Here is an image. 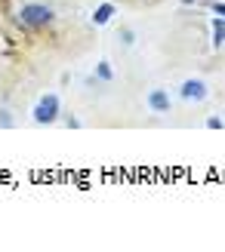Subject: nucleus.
<instances>
[{
  "instance_id": "obj_1",
  "label": "nucleus",
  "mask_w": 225,
  "mask_h": 252,
  "mask_svg": "<svg viewBox=\"0 0 225 252\" xmlns=\"http://www.w3.org/2000/svg\"><path fill=\"white\" fill-rule=\"evenodd\" d=\"M53 22H56V12L46 3H25L16 12V25L25 31H40V28H49Z\"/></svg>"
},
{
  "instance_id": "obj_2",
  "label": "nucleus",
  "mask_w": 225,
  "mask_h": 252,
  "mask_svg": "<svg viewBox=\"0 0 225 252\" xmlns=\"http://www.w3.org/2000/svg\"><path fill=\"white\" fill-rule=\"evenodd\" d=\"M34 123H40V126H49V123H56L59 120V95L56 93H43L40 95V102L34 105Z\"/></svg>"
},
{
  "instance_id": "obj_3",
  "label": "nucleus",
  "mask_w": 225,
  "mask_h": 252,
  "mask_svg": "<svg viewBox=\"0 0 225 252\" xmlns=\"http://www.w3.org/2000/svg\"><path fill=\"white\" fill-rule=\"evenodd\" d=\"M179 95L188 98V102H204V98H207V86L201 80H185L179 86Z\"/></svg>"
},
{
  "instance_id": "obj_4",
  "label": "nucleus",
  "mask_w": 225,
  "mask_h": 252,
  "mask_svg": "<svg viewBox=\"0 0 225 252\" xmlns=\"http://www.w3.org/2000/svg\"><path fill=\"white\" fill-rule=\"evenodd\" d=\"M148 108L157 111V114H167V111H170V95L164 90H154L151 95H148Z\"/></svg>"
},
{
  "instance_id": "obj_5",
  "label": "nucleus",
  "mask_w": 225,
  "mask_h": 252,
  "mask_svg": "<svg viewBox=\"0 0 225 252\" xmlns=\"http://www.w3.org/2000/svg\"><path fill=\"white\" fill-rule=\"evenodd\" d=\"M213 46H216V49L225 46V19H222V16L213 19Z\"/></svg>"
},
{
  "instance_id": "obj_6",
  "label": "nucleus",
  "mask_w": 225,
  "mask_h": 252,
  "mask_svg": "<svg viewBox=\"0 0 225 252\" xmlns=\"http://www.w3.org/2000/svg\"><path fill=\"white\" fill-rule=\"evenodd\" d=\"M111 16H114V6H111V3L96 6V12H93V25H105V22H111Z\"/></svg>"
},
{
  "instance_id": "obj_7",
  "label": "nucleus",
  "mask_w": 225,
  "mask_h": 252,
  "mask_svg": "<svg viewBox=\"0 0 225 252\" xmlns=\"http://www.w3.org/2000/svg\"><path fill=\"white\" fill-rule=\"evenodd\" d=\"M96 77H99V80H105V83L114 80V71H111L108 62H99V65H96Z\"/></svg>"
},
{
  "instance_id": "obj_8",
  "label": "nucleus",
  "mask_w": 225,
  "mask_h": 252,
  "mask_svg": "<svg viewBox=\"0 0 225 252\" xmlns=\"http://www.w3.org/2000/svg\"><path fill=\"white\" fill-rule=\"evenodd\" d=\"M0 126H6V129L12 126V114H9V111H0Z\"/></svg>"
},
{
  "instance_id": "obj_9",
  "label": "nucleus",
  "mask_w": 225,
  "mask_h": 252,
  "mask_svg": "<svg viewBox=\"0 0 225 252\" xmlns=\"http://www.w3.org/2000/svg\"><path fill=\"white\" fill-rule=\"evenodd\" d=\"M120 40L130 46V43H133V31H130V28H123V31H120Z\"/></svg>"
},
{
  "instance_id": "obj_10",
  "label": "nucleus",
  "mask_w": 225,
  "mask_h": 252,
  "mask_svg": "<svg viewBox=\"0 0 225 252\" xmlns=\"http://www.w3.org/2000/svg\"><path fill=\"white\" fill-rule=\"evenodd\" d=\"M207 126H210V129H222V126H225V123H222L219 117H210V120H207Z\"/></svg>"
},
{
  "instance_id": "obj_11",
  "label": "nucleus",
  "mask_w": 225,
  "mask_h": 252,
  "mask_svg": "<svg viewBox=\"0 0 225 252\" xmlns=\"http://www.w3.org/2000/svg\"><path fill=\"white\" fill-rule=\"evenodd\" d=\"M213 12H216V16H222V19H225V3H213Z\"/></svg>"
},
{
  "instance_id": "obj_12",
  "label": "nucleus",
  "mask_w": 225,
  "mask_h": 252,
  "mask_svg": "<svg viewBox=\"0 0 225 252\" xmlns=\"http://www.w3.org/2000/svg\"><path fill=\"white\" fill-rule=\"evenodd\" d=\"M182 3H201V0H182Z\"/></svg>"
}]
</instances>
